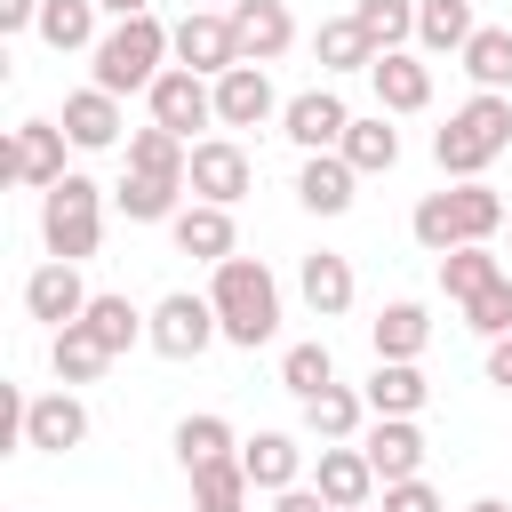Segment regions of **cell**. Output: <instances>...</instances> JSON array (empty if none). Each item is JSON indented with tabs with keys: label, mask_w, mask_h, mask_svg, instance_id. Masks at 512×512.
<instances>
[{
	"label": "cell",
	"mask_w": 512,
	"mask_h": 512,
	"mask_svg": "<svg viewBox=\"0 0 512 512\" xmlns=\"http://www.w3.org/2000/svg\"><path fill=\"white\" fill-rule=\"evenodd\" d=\"M240 464H248V480L264 496H280V488L304 480V440L296 432H256V440H240Z\"/></svg>",
	"instance_id": "obj_23"
},
{
	"label": "cell",
	"mask_w": 512,
	"mask_h": 512,
	"mask_svg": "<svg viewBox=\"0 0 512 512\" xmlns=\"http://www.w3.org/2000/svg\"><path fill=\"white\" fill-rule=\"evenodd\" d=\"M16 432H24V448H40V456H72V448L88 440V408H80L72 384H64V392H40V400L16 408Z\"/></svg>",
	"instance_id": "obj_9"
},
{
	"label": "cell",
	"mask_w": 512,
	"mask_h": 512,
	"mask_svg": "<svg viewBox=\"0 0 512 512\" xmlns=\"http://www.w3.org/2000/svg\"><path fill=\"white\" fill-rule=\"evenodd\" d=\"M208 304L224 320V344H240V352H256V344L280 336V280L256 256H224L216 280H208Z\"/></svg>",
	"instance_id": "obj_1"
},
{
	"label": "cell",
	"mask_w": 512,
	"mask_h": 512,
	"mask_svg": "<svg viewBox=\"0 0 512 512\" xmlns=\"http://www.w3.org/2000/svg\"><path fill=\"white\" fill-rule=\"evenodd\" d=\"M368 344H376V360H416L424 344H432V312L424 304H384L376 320H368Z\"/></svg>",
	"instance_id": "obj_25"
},
{
	"label": "cell",
	"mask_w": 512,
	"mask_h": 512,
	"mask_svg": "<svg viewBox=\"0 0 512 512\" xmlns=\"http://www.w3.org/2000/svg\"><path fill=\"white\" fill-rule=\"evenodd\" d=\"M176 64H192V72H232V64H248L240 56V32H232V16L224 8H192L184 24H176Z\"/></svg>",
	"instance_id": "obj_11"
},
{
	"label": "cell",
	"mask_w": 512,
	"mask_h": 512,
	"mask_svg": "<svg viewBox=\"0 0 512 512\" xmlns=\"http://www.w3.org/2000/svg\"><path fill=\"white\" fill-rule=\"evenodd\" d=\"M96 16H104L96 0H40V24H32V32H40L56 56H72V48H96V40H104Z\"/></svg>",
	"instance_id": "obj_28"
},
{
	"label": "cell",
	"mask_w": 512,
	"mask_h": 512,
	"mask_svg": "<svg viewBox=\"0 0 512 512\" xmlns=\"http://www.w3.org/2000/svg\"><path fill=\"white\" fill-rule=\"evenodd\" d=\"M280 384H288L296 400L328 392V384H336V352H328V344H288V352H280Z\"/></svg>",
	"instance_id": "obj_41"
},
{
	"label": "cell",
	"mask_w": 512,
	"mask_h": 512,
	"mask_svg": "<svg viewBox=\"0 0 512 512\" xmlns=\"http://www.w3.org/2000/svg\"><path fill=\"white\" fill-rule=\"evenodd\" d=\"M360 512H368V504H360Z\"/></svg>",
	"instance_id": "obj_51"
},
{
	"label": "cell",
	"mask_w": 512,
	"mask_h": 512,
	"mask_svg": "<svg viewBox=\"0 0 512 512\" xmlns=\"http://www.w3.org/2000/svg\"><path fill=\"white\" fill-rule=\"evenodd\" d=\"M184 184H192V200H216V208H232V200H248V192H256V160H248L232 136H200V144H192V168H184Z\"/></svg>",
	"instance_id": "obj_8"
},
{
	"label": "cell",
	"mask_w": 512,
	"mask_h": 512,
	"mask_svg": "<svg viewBox=\"0 0 512 512\" xmlns=\"http://www.w3.org/2000/svg\"><path fill=\"white\" fill-rule=\"evenodd\" d=\"M384 512H448V504H440V488L416 472V480H384Z\"/></svg>",
	"instance_id": "obj_43"
},
{
	"label": "cell",
	"mask_w": 512,
	"mask_h": 512,
	"mask_svg": "<svg viewBox=\"0 0 512 512\" xmlns=\"http://www.w3.org/2000/svg\"><path fill=\"white\" fill-rule=\"evenodd\" d=\"M408 232H416V248H424V256H448V248H464L456 192H424V200H416V216H408Z\"/></svg>",
	"instance_id": "obj_36"
},
{
	"label": "cell",
	"mask_w": 512,
	"mask_h": 512,
	"mask_svg": "<svg viewBox=\"0 0 512 512\" xmlns=\"http://www.w3.org/2000/svg\"><path fill=\"white\" fill-rule=\"evenodd\" d=\"M24 312H32V320H48V328H72V320L88 312V280H80V264L48 256V264L24 280Z\"/></svg>",
	"instance_id": "obj_13"
},
{
	"label": "cell",
	"mask_w": 512,
	"mask_h": 512,
	"mask_svg": "<svg viewBox=\"0 0 512 512\" xmlns=\"http://www.w3.org/2000/svg\"><path fill=\"white\" fill-rule=\"evenodd\" d=\"M360 400H368V416H416L432 400V384H424L416 360H376L368 384H360Z\"/></svg>",
	"instance_id": "obj_22"
},
{
	"label": "cell",
	"mask_w": 512,
	"mask_h": 512,
	"mask_svg": "<svg viewBox=\"0 0 512 512\" xmlns=\"http://www.w3.org/2000/svg\"><path fill=\"white\" fill-rule=\"evenodd\" d=\"M272 512H336V504H328L320 488H304V480H296V488H280V496H272Z\"/></svg>",
	"instance_id": "obj_44"
},
{
	"label": "cell",
	"mask_w": 512,
	"mask_h": 512,
	"mask_svg": "<svg viewBox=\"0 0 512 512\" xmlns=\"http://www.w3.org/2000/svg\"><path fill=\"white\" fill-rule=\"evenodd\" d=\"M312 56H320V72H368V64H376V40H368L360 16L344 8V16H328V24L312 32Z\"/></svg>",
	"instance_id": "obj_27"
},
{
	"label": "cell",
	"mask_w": 512,
	"mask_h": 512,
	"mask_svg": "<svg viewBox=\"0 0 512 512\" xmlns=\"http://www.w3.org/2000/svg\"><path fill=\"white\" fill-rule=\"evenodd\" d=\"M296 288H304V304H312L320 320L352 312V296H360V280H352V256H336V248H312V256H304V272H296Z\"/></svg>",
	"instance_id": "obj_21"
},
{
	"label": "cell",
	"mask_w": 512,
	"mask_h": 512,
	"mask_svg": "<svg viewBox=\"0 0 512 512\" xmlns=\"http://www.w3.org/2000/svg\"><path fill=\"white\" fill-rule=\"evenodd\" d=\"M488 384L512 392V336H488Z\"/></svg>",
	"instance_id": "obj_45"
},
{
	"label": "cell",
	"mask_w": 512,
	"mask_h": 512,
	"mask_svg": "<svg viewBox=\"0 0 512 512\" xmlns=\"http://www.w3.org/2000/svg\"><path fill=\"white\" fill-rule=\"evenodd\" d=\"M360 424H368V400H360L352 384H328V392L304 400V432H312V440H352Z\"/></svg>",
	"instance_id": "obj_32"
},
{
	"label": "cell",
	"mask_w": 512,
	"mask_h": 512,
	"mask_svg": "<svg viewBox=\"0 0 512 512\" xmlns=\"http://www.w3.org/2000/svg\"><path fill=\"white\" fill-rule=\"evenodd\" d=\"M64 144H72V136H64V120H16V128H8V144H0V176H8V184L48 192L56 176H72V168H64Z\"/></svg>",
	"instance_id": "obj_6"
},
{
	"label": "cell",
	"mask_w": 512,
	"mask_h": 512,
	"mask_svg": "<svg viewBox=\"0 0 512 512\" xmlns=\"http://www.w3.org/2000/svg\"><path fill=\"white\" fill-rule=\"evenodd\" d=\"M128 168H144V176H184L192 168V144L176 136V128H128Z\"/></svg>",
	"instance_id": "obj_35"
},
{
	"label": "cell",
	"mask_w": 512,
	"mask_h": 512,
	"mask_svg": "<svg viewBox=\"0 0 512 512\" xmlns=\"http://www.w3.org/2000/svg\"><path fill=\"white\" fill-rule=\"evenodd\" d=\"M352 16H360V32L376 40V56L416 40V0H352Z\"/></svg>",
	"instance_id": "obj_40"
},
{
	"label": "cell",
	"mask_w": 512,
	"mask_h": 512,
	"mask_svg": "<svg viewBox=\"0 0 512 512\" xmlns=\"http://www.w3.org/2000/svg\"><path fill=\"white\" fill-rule=\"evenodd\" d=\"M40 240H48V256H64V264H88L96 256V240H104V184L96 176H56L48 192H40Z\"/></svg>",
	"instance_id": "obj_4"
},
{
	"label": "cell",
	"mask_w": 512,
	"mask_h": 512,
	"mask_svg": "<svg viewBox=\"0 0 512 512\" xmlns=\"http://www.w3.org/2000/svg\"><path fill=\"white\" fill-rule=\"evenodd\" d=\"M464 328H472V336H512V280H488V288L464 304Z\"/></svg>",
	"instance_id": "obj_42"
},
{
	"label": "cell",
	"mask_w": 512,
	"mask_h": 512,
	"mask_svg": "<svg viewBox=\"0 0 512 512\" xmlns=\"http://www.w3.org/2000/svg\"><path fill=\"white\" fill-rule=\"evenodd\" d=\"M488 280H504V264L488 256V240H464V248L440 256V288H448V304H472Z\"/></svg>",
	"instance_id": "obj_34"
},
{
	"label": "cell",
	"mask_w": 512,
	"mask_h": 512,
	"mask_svg": "<svg viewBox=\"0 0 512 512\" xmlns=\"http://www.w3.org/2000/svg\"><path fill=\"white\" fill-rule=\"evenodd\" d=\"M472 32H480L472 24V0H416V48L424 56H464Z\"/></svg>",
	"instance_id": "obj_26"
},
{
	"label": "cell",
	"mask_w": 512,
	"mask_h": 512,
	"mask_svg": "<svg viewBox=\"0 0 512 512\" xmlns=\"http://www.w3.org/2000/svg\"><path fill=\"white\" fill-rule=\"evenodd\" d=\"M512 144V96L504 88H480L464 112H448V128H432V160H440V176H480L496 152Z\"/></svg>",
	"instance_id": "obj_2"
},
{
	"label": "cell",
	"mask_w": 512,
	"mask_h": 512,
	"mask_svg": "<svg viewBox=\"0 0 512 512\" xmlns=\"http://www.w3.org/2000/svg\"><path fill=\"white\" fill-rule=\"evenodd\" d=\"M96 88H112V96H128V88H152L160 72H168V56H176V32L160 24V16H120L96 48Z\"/></svg>",
	"instance_id": "obj_3"
},
{
	"label": "cell",
	"mask_w": 512,
	"mask_h": 512,
	"mask_svg": "<svg viewBox=\"0 0 512 512\" xmlns=\"http://www.w3.org/2000/svg\"><path fill=\"white\" fill-rule=\"evenodd\" d=\"M336 152H344V160H352L360 176H392V160H400V128H392L384 112H376V120H352Z\"/></svg>",
	"instance_id": "obj_33"
},
{
	"label": "cell",
	"mask_w": 512,
	"mask_h": 512,
	"mask_svg": "<svg viewBox=\"0 0 512 512\" xmlns=\"http://www.w3.org/2000/svg\"><path fill=\"white\" fill-rule=\"evenodd\" d=\"M184 192H192L184 176H144V168H128L112 200H120V216H128V224H176Z\"/></svg>",
	"instance_id": "obj_24"
},
{
	"label": "cell",
	"mask_w": 512,
	"mask_h": 512,
	"mask_svg": "<svg viewBox=\"0 0 512 512\" xmlns=\"http://www.w3.org/2000/svg\"><path fill=\"white\" fill-rule=\"evenodd\" d=\"M272 112H280V96H272V72L264 64L216 72V128H264Z\"/></svg>",
	"instance_id": "obj_12"
},
{
	"label": "cell",
	"mask_w": 512,
	"mask_h": 512,
	"mask_svg": "<svg viewBox=\"0 0 512 512\" xmlns=\"http://www.w3.org/2000/svg\"><path fill=\"white\" fill-rule=\"evenodd\" d=\"M504 232H512V216H504Z\"/></svg>",
	"instance_id": "obj_50"
},
{
	"label": "cell",
	"mask_w": 512,
	"mask_h": 512,
	"mask_svg": "<svg viewBox=\"0 0 512 512\" xmlns=\"http://www.w3.org/2000/svg\"><path fill=\"white\" fill-rule=\"evenodd\" d=\"M80 320H88V336H96L112 360H120L128 344H144V328H152V312H136L128 296H88V312H80Z\"/></svg>",
	"instance_id": "obj_30"
},
{
	"label": "cell",
	"mask_w": 512,
	"mask_h": 512,
	"mask_svg": "<svg viewBox=\"0 0 512 512\" xmlns=\"http://www.w3.org/2000/svg\"><path fill=\"white\" fill-rule=\"evenodd\" d=\"M144 104H152V120H160V128H176V136L192 144V128H208V120H216V80H208V72H192V64H168V72L144 88Z\"/></svg>",
	"instance_id": "obj_7"
},
{
	"label": "cell",
	"mask_w": 512,
	"mask_h": 512,
	"mask_svg": "<svg viewBox=\"0 0 512 512\" xmlns=\"http://www.w3.org/2000/svg\"><path fill=\"white\" fill-rule=\"evenodd\" d=\"M216 336H224V320H216V304L192 296V288L160 296V304H152V328H144V344H152L160 360H200Z\"/></svg>",
	"instance_id": "obj_5"
},
{
	"label": "cell",
	"mask_w": 512,
	"mask_h": 512,
	"mask_svg": "<svg viewBox=\"0 0 512 512\" xmlns=\"http://www.w3.org/2000/svg\"><path fill=\"white\" fill-rule=\"evenodd\" d=\"M352 184H360V168L344 152H304V168H296V200L312 216H344L352 208Z\"/></svg>",
	"instance_id": "obj_18"
},
{
	"label": "cell",
	"mask_w": 512,
	"mask_h": 512,
	"mask_svg": "<svg viewBox=\"0 0 512 512\" xmlns=\"http://www.w3.org/2000/svg\"><path fill=\"white\" fill-rule=\"evenodd\" d=\"M368 88H376V112H424L432 104V64L408 56V48H384L368 64Z\"/></svg>",
	"instance_id": "obj_15"
},
{
	"label": "cell",
	"mask_w": 512,
	"mask_h": 512,
	"mask_svg": "<svg viewBox=\"0 0 512 512\" xmlns=\"http://www.w3.org/2000/svg\"><path fill=\"white\" fill-rule=\"evenodd\" d=\"M224 16H232V32H240V56H248V64H272V56H288V40H296L288 0H232Z\"/></svg>",
	"instance_id": "obj_17"
},
{
	"label": "cell",
	"mask_w": 512,
	"mask_h": 512,
	"mask_svg": "<svg viewBox=\"0 0 512 512\" xmlns=\"http://www.w3.org/2000/svg\"><path fill=\"white\" fill-rule=\"evenodd\" d=\"M176 248L184 256H200V264H224V256H240V240H232V208H216V200H192V208H176Z\"/></svg>",
	"instance_id": "obj_20"
},
{
	"label": "cell",
	"mask_w": 512,
	"mask_h": 512,
	"mask_svg": "<svg viewBox=\"0 0 512 512\" xmlns=\"http://www.w3.org/2000/svg\"><path fill=\"white\" fill-rule=\"evenodd\" d=\"M40 24V0H0V32H32Z\"/></svg>",
	"instance_id": "obj_46"
},
{
	"label": "cell",
	"mask_w": 512,
	"mask_h": 512,
	"mask_svg": "<svg viewBox=\"0 0 512 512\" xmlns=\"http://www.w3.org/2000/svg\"><path fill=\"white\" fill-rule=\"evenodd\" d=\"M312 488L336 504V512H360L384 480H376V464H368V448H344V440H320V472H312Z\"/></svg>",
	"instance_id": "obj_14"
},
{
	"label": "cell",
	"mask_w": 512,
	"mask_h": 512,
	"mask_svg": "<svg viewBox=\"0 0 512 512\" xmlns=\"http://www.w3.org/2000/svg\"><path fill=\"white\" fill-rule=\"evenodd\" d=\"M464 512H512V504H504V496H472Z\"/></svg>",
	"instance_id": "obj_48"
},
{
	"label": "cell",
	"mask_w": 512,
	"mask_h": 512,
	"mask_svg": "<svg viewBox=\"0 0 512 512\" xmlns=\"http://www.w3.org/2000/svg\"><path fill=\"white\" fill-rule=\"evenodd\" d=\"M456 192V216H464V240H496L504 232V216H512V200L496 192V184H480V176H464V184H448Z\"/></svg>",
	"instance_id": "obj_39"
},
{
	"label": "cell",
	"mask_w": 512,
	"mask_h": 512,
	"mask_svg": "<svg viewBox=\"0 0 512 512\" xmlns=\"http://www.w3.org/2000/svg\"><path fill=\"white\" fill-rule=\"evenodd\" d=\"M216 456H240L232 424H224V416H208V408H200V416H184V424H176V464H184V472H200V464H216Z\"/></svg>",
	"instance_id": "obj_37"
},
{
	"label": "cell",
	"mask_w": 512,
	"mask_h": 512,
	"mask_svg": "<svg viewBox=\"0 0 512 512\" xmlns=\"http://www.w3.org/2000/svg\"><path fill=\"white\" fill-rule=\"evenodd\" d=\"M48 368H56V384H96V376L112 368V352L88 336V320H72V328H56V344H48Z\"/></svg>",
	"instance_id": "obj_31"
},
{
	"label": "cell",
	"mask_w": 512,
	"mask_h": 512,
	"mask_svg": "<svg viewBox=\"0 0 512 512\" xmlns=\"http://www.w3.org/2000/svg\"><path fill=\"white\" fill-rule=\"evenodd\" d=\"M456 64L472 72V88H512V32H504V24H480Z\"/></svg>",
	"instance_id": "obj_38"
},
{
	"label": "cell",
	"mask_w": 512,
	"mask_h": 512,
	"mask_svg": "<svg viewBox=\"0 0 512 512\" xmlns=\"http://www.w3.org/2000/svg\"><path fill=\"white\" fill-rule=\"evenodd\" d=\"M344 128H352V112H344V96H336V88H304V96H288V104H280V136H288L296 152H336V144H344Z\"/></svg>",
	"instance_id": "obj_10"
},
{
	"label": "cell",
	"mask_w": 512,
	"mask_h": 512,
	"mask_svg": "<svg viewBox=\"0 0 512 512\" xmlns=\"http://www.w3.org/2000/svg\"><path fill=\"white\" fill-rule=\"evenodd\" d=\"M208 8H232V0H208Z\"/></svg>",
	"instance_id": "obj_49"
},
{
	"label": "cell",
	"mask_w": 512,
	"mask_h": 512,
	"mask_svg": "<svg viewBox=\"0 0 512 512\" xmlns=\"http://www.w3.org/2000/svg\"><path fill=\"white\" fill-rule=\"evenodd\" d=\"M96 8H104L112 24H120V16H152V0H96Z\"/></svg>",
	"instance_id": "obj_47"
},
{
	"label": "cell",
	"mask_w": 512,
	"mask_h": 512,
	"mask_svg": "<svg viewBox=\"0 0 512 512\" xmlns=\"http://www.w3.org/2000/svg\"><path fill=\"white\" fill-rule=\"evenodd\" d=\"M120 128H128V120H120V96H112V88L88 80V88L64 96V136H72V152H112Z\"/></svg>",
	"instance_id": "obj_16"
},
{
	"label": "cell",
	"mask_w": 512,
	"mask_h": 512,
	"mask_svg": "<svg viewBox=\"0 0 512 512\" xmlns=\"http://www.w3.org/2000/svg\"><path fill=\"white\" fill-rule=\"evenodd\" d=\"M360 448H368L376 480H416V472H424V432H416V416H376Z\"/></svg>",
	"instance_id": "obj_19"
},
{
	"label": "cell",
	"mask_w": 512,
	"mask_h": 512,
	"mask_svg": "<svg viewBox=\"0 0 512 512\" xmlns=\"http://www.w3.org/2000/svg\"><path fill=\"white\" fill-rule=\"evenodd\" d=\"M184 480H192V512H248V488H256L240 456H216V464H200Z\"/></svg>",
	"instance_id": "obj_29"
}]
</instances>
